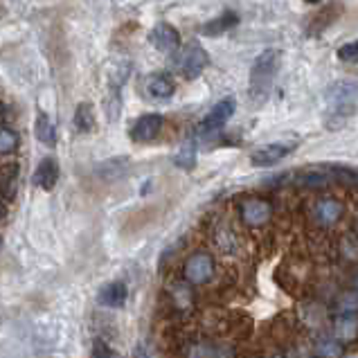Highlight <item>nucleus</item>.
Masks as SVG:
<instances>
[{"label": "nucleus", "mask_w": 358, "mask_h": 358, "mask_svg": "<svg viewBox=\"0 0 358 358\" xmlns=\"http://www.w3.org/2000/svg\"><path fill=\"white\" fill-rule=\"evenodd\" d=\"M358 101V79H345L327 90V129H341L354 115Z\"/></svg>", "instance_id": "1"}, {"label": "nucleus", "mask_w": 358, "mask_h": 358, "mask_svg": "<svg viewBox=\"0 0 358 358\" xmlns=\"http://www.w3.org/2000/svg\"><path fill=\"white\" fill-rule=\"evenodd\" d=\"M280 61H282V52L275 48L264 50V52L255 59V64L250 68L248 95H250V101H255L257 106L264 104L271 95L275 75H278V70H280Z\"/></svg>", "instance_id": "2"}, {"label": "nucleus", "mask_w": 358, "mask_h": 358, "mask_svg": "<svg viewBox=\"0 0 358 358\" xmlns=\"http://www.w3.org/2000/svg\"><path fill=\"white\" fill-rule=\"evenodd\" d=\"M273 214H275V208L271 199L259 196V194H250V196L239 201V217L245 228L257 230V228L268 226Z\"/></svg>", "instance_id": "3"}, {"label": "nucleus", "mask_w": 358, "mask_h": 358, "mask_svg": "<svg viewBox=\"0 0 358 358\" xmlns=\"http://www.w3.org/2000/svg\"><path fill=\"white\" fill-rule=\"evenodd\" d=\"M210 64V55L206 52L199 41H189L185 48H180V52L176 57V70L185 79H196L201 77L203 70Z\"/></svg>", "instance_id": "4"}, {"label": "nucleus", "mask_w": 358, "mask_h": 358, "mask_svg": "<svg viewBox=\"0 0 358 358\" xmlns=\"http://www.w3.org/2000/svg\"><path fill=\"white\" fill-rule=\"evenodd\" d=\"M345 217V203L336 196H318L311 203V221L318 228H334Z\"/></svg>", "instance_id": "5"}, {"label": "nucleus", "mask_w": 358, "mask_h": 358, "mask_svg": "<svg viewBox=\"0 0 358 358\" xmlns=\"http://www.w3.org/2000/svg\"><path fill=\"white\" fill-rule=\"evenodd\" d=\"M182 278L192 286L208 284L214 278V257L206 250L192 252L182 264Z\"/></svg>", "instance_id": "6"}, {"label": "nucleus", "mask_w": 358, "mask_h": 358, "mask_svg": "<svg viewBox=\"0 0 358 358\" xmlns=\"http://www.w3.org/2000/svg\"><path fill=\"white\" fill-rule=\"evenodd\" d=\"M234 110H237V99L223 97L221 101H217V104L210 108V113L203 117V122L199 124V133L201 136H210V133L221 131L234 115Z\"/></svg>", "instance_id": "7"}, {"label": "nucleus", "mask_w": 358, "mask_h": 358, "mask_svg": "<svg viewBox=\"0 0 358 358\" xmlns=\"http://www.w3.org/2000/svg\"><path fill=\"white\" fill-rule=\"evenodd\" d=\"M295 149V142H268V145H262L250 153V162L252 167H273L282 162L289 153Z\"/></svg>", "instance_id": "8"}, {"label": "nucleus", "mask_w": 358, "mask_h": 358, "mask_svg": "<svg viewBox=\"0 0 358 358\" xmlns=\"http://www.w3.org/2000/svg\"><path fill=\"white\" fill-rule=\"evenodd\" d=\"M149 43L162 55H171L180 50V32L169 23H158L149 32Z\"/></svg>", "instance_id": "9"}, {"label": "nucleus", "mask_w": 358, "mask_h": 358, "mask_svg": "<svg viewBox=\"0 0 358 358\" xmlns=\"http://www.w3.org/2000/svg\"><path fill=\"white\" fill-rule=\"evenodd\" d=\"M162 124H165V117L160 113H147L136 120V124L131 129V138L136 142H151L160 136Z\"/></svg>", "instance_id": "10"}, {"label": "nucleus", "mask_w": 358, "mask_h": 358, "mask_svg": "<svg viewBox=\"0 0 358 358\" xmlns=\"http://www.w3.org/2000/svg\"><path fill=\"white\" fill-rule=\"evenodd\" d=\"M32 182L43 192H52L55 185L59 182V162L55 158H50V156L41 160L36 165V169H34Z\"/></svg>", "instance_id": "11"}, {"label": "nucleus", "mask_w": 358, "mask_h": 358, "mask_svg": "<svg viewBox=\"0 0 358 358\" xmlns=\"http://www.w3.org/2000/svg\"><path fill=\"white\" fill-rule=\"evenodd\" d=\"M147 95L156 101H167L176 93V84L167 73H153L147 77Z\"/></svg>", "instance_id": "12"}, {"label": "nucleus", "mask_w": 358, "mask_h": 358, "mask_svg": "<svg viewBox=\"0 0 358 358\" xmlns=\"http://www.w3.org/2000/svg\"><path fill=\"white\" fill-rule=\"evenodd\" d=\"M334 338L350 345L358 338V313H341L334 322Z\"/></svg>", "instance_id": "13"}, {"label": "nucleus", "mask_w": 358, "mask_h": 358, "mask_svg": "<svg viewBox=\"0 0 358 358\" xmlns=\"http://www.w3.org/2000/svg\"><path fill=\"white\" fill-rule=\"evenodd\" d=\"M185 358H234L232 347L217 343H192L185 352Z\"/></svg>", "instance_id": "14"}, {"label": "nucleus", "mask_w": 358, "mask_h": 358, "mask_svg": "<svg viewBox=\"0 0 358 358\" xmlns=\"http://www.w3.org/2000/svg\"><path fill=\"white\" fill-rule=\"evenodd\" d=\"M237 23H239L237 14H234V12H223L221 16L208 20V23L201 27V32L206 34V36H221V34H226L228 29L237 27Z\"/></svg>", "instance_id": "15"}, {"label": "nucleus", "mask_w": 358, "mask_h": 358, "mask_svg": "<svg viewBox=\"0 0 358 358\" xmlns=\"http://www.w3.org/2000/svg\"><path fill=\"white\" fill-rule=\"evenodd\" d=\"M127 300V284L124 282H110L104 289L99 291V304L110 306V309H117Z\"/></svg>", "instance_id": "16"}, {"label": "nucleus", "mask_w": 358, "mask_h": 358, "mask_svg": "<svg viewBox=\"0 0 358 358\" xmlns=\"http://www.w3.org/2000/svg\"><path fill=\"white\" fill-rule=\"evenodd\" d=\"M34 136L41 145H48V147H55L57 145V129L52 124V120L48 117V113L38 110L36 122H34Z\"/></svg>", "instance_id": "17"}, {"label": "nucleus", "mask_w": 358, "mask_h": 358, "mask_svg": "<svg viewBox=\"0 0 358 358\" xmlns=\"http://www.w3.org/2000/svg\"><path fill=\"white\" fill-rule=\"evenodd\" d=\"M18 189V165L12 162V165H5L0 169V196L5 201L14 199Z\"/></svg>", "instance_id": "18"}, {"label": "nucleus", "mask_w": 358, "mask_h": 358, "mask_svg": "<svg viewBox=\"0 0 358 358\" xmlns=\"http://www.w3.org/2000/svg\"><path fill=\"white\" fill-rule=\"evenodd\" d=\"M343 352H345V345L343 343H338L331 336H322V338H318L313 343V356L315 358H341L343 356Z\"/></svg>", "instance_id": "19"}, {"label": "nucleus", "mask_w": 358, "mask_h": 358, "mask_svg": "<svg viewBox=\"0 0 358 358\" xmlns=\"http://www.w3.org/2000/svg\"><path fill=\"white\" fill-rule=\"evenodd\" d=\"M97 127V120H95V108L84 101L75 108V129L79 133H93Z\"/></svg>", "instance_id": "20"}, {"label": "nucleus", "mask_w": 358, "mask_h": 358, "mask_svg": "<svg viewBox=\"0 0 358 358\" xmlns=\"http://www.w3.org/2000/svg\"><path fill=\"white\" fill-rule=\"evenodd\" d=\"M173 162L180 169H194V165H196V145H194V140H187L178 149V153L173 156Z\"/></svg>", "instance_id": "21"}, {"label": "nucleus", "mask_w": 358, "mask_h": 358, "mask_svg": "<svg viewBox=\"0 0 358 358\" xmlns=\"http://www.w3.org/2000/svg\"><path fill=\"white\" fill-rule=\"evenodd\" d=\"M336 313H358V291L350 289L338 295L336 300Z\"/></svg>", "instance_id": "22"}, {"label": "nucleus", "mask_w": 358, "mask_h": 358, "mask_svg": "<svg viewBox=\"0 0 358 358\" xmlns=\"http://www.w3.org/2000/svg\"><path fill=\"white\" fill-rule=\"evenodd\" d=\"M18 149V136L9 127H0V156L14 153Z\"/></svg>", "instance_id": "23"}, {"label": "nucleus", "mask_w": 358, "mask_h": 358, "mask_svg": "<svg viewBox=\"0 0 358 358\" xmlns=\"http://www.w3.org/2000/svg\"><path fill=\"white\" fill-rule=\"evenodd\" d=\"M341 255L347 262H358V234H347L341 239Z\"/></svg>", "instance_id": "24"}, {"label": "nucleus", "mask_w": 358, "mask_h": 358, "mask_svg": "<svg viewBox=\"0 0 358 358\" xmlns=\"http://www.w3.org/2000/svg\"><path fill=\"white\" fill-rule=\"evenodd\" d=\"M192 284H178L173 286V304L178 306V309H187V306H192V291H189Z\"/></svg>", "instance_id": "25"}, {"label": "nucleus", "mask_w": 358, "mask_h": 358, "mask_svg": "<svg viewBox=\"0 0 358 358\" xmlns=\"http://www.w3.org/2000/svg\"><path fill=\"white\" fill-rule=\"evenodd\" d=\"M336 55H338V59L343 61V64H358V38L341 45Z\"/></svg>", "instance_id": "26"}, {"label": "nucleus", "mask_w": 358, "mask_h": 358, "mask_svg": "<svg viewBox=\"0 0 358 358\" xmlns=\"http://www.w3.org/2000/svg\"><path fill=\"white\" fill-rule=\"evenodd\" d=\"M217 243H219L221 250H232L234 232L230 230V226H219V230H217Z\"/></svg>", "instance_id": "27"}, {"label": "nucleus", "mask_w": 358, "mask_h": 358, "mask_svg": "<svg viewBox=\"0 0 358 358\" xmlns=\"http://www.w3.org/2000/svg\"><path fill=\"white\" fill-rule=\"evenodd\" d=\"M284 358H315V356L304 350H291L289 354H284Z\"/></svg>", "instance_id": "28"}, {"label": "nucleus", "mask_w": 358, "mask_h": 358, "mask_svg": "<svg viewBox=\"0 0 358 358\" xmlns=\"http://www.w3.org/2000/svg\"><path fill=\"white\" fill-rule=\"evenodd\" d=\"M5 214H7V206H5V201L0 199V221L5 219Z\"/></svg>", "instance_id": "29"}, {"label": "nucleus", "mask_w": 358, "mask_h": 358, "mask_svg": "<svg viewBox=\"0 0 358 358\" xmlns=\"http://www.w3.org/2000/svg\"><path fill=\"white\" fill-rule=\"evenodd\" d=\"M306 5H318V3H322V0H304Z\"/></svg>", "instance_id": "30"}, {"label": "nucleus", "mask_w": 358, "mask_h": 358, "mask_svg": "<svg viewBox=\"0 0 358 358\" xmlns=\"http://www.w3.org/2000/svg\"><path fill=\"white\" fill-rule=\"evenodd\" d=\"M354 232L358 234V214H356V221H354Z\"/></svg>", "instance_id": "31"}, {"label": "nucleus", "mask_w": 358, "mask_h": 358, "mask_svg": "<svg viewBox=\"0 0 358 358\" xmlns=\"http://www.w3.org/2000/svg\"><path fill=\"white\" fill-rule=\"evenodd\" d=\"M354 289L358 291V275H356V278H354Z\"/></svg>", "instance_id": "32"}, {"label": "nucleus", "mask_w": 358, "mask_h": 358, "mask_svg": "<svg viewBox=\"0 0 358 358\" xmlns=\"http://www.w3.org/2000/svg\"><path fill=\"white\" fill-rule=\"evenodd\" d=\"M0 250H3V237H0Z\"/></svg>", "instance_id": "33"}]
</instances>
